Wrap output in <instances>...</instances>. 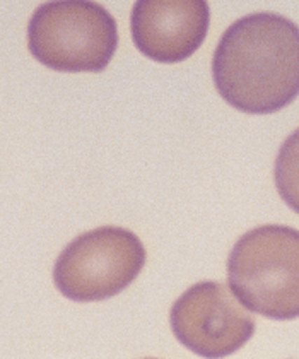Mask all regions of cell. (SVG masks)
Masks as SVG:
<instances>
[{"label":"cell","instance_id":"1","mask_svg":"<svg viewBox=\"0 0 299 359\" xmlns=\"http://www.w3.org/2000/svg\"><path fill=\"white\" fill-rule=\"evenodd\" d=\"M217 93L235 110L269 115L299 96V28L281 14L232 22L212 57Z\"/></svg>","mask_w":299,"mask_h":359},{"label":"cell","instance_id":"2","mask_svg":"<svg viewBox=\"0 0 299 359\" xmlns=\"http://www.w3.org/2000/svg\"><path fill=\"white\" fill-rule=\"evenodd\" d=\"M231 291L248 310L272 320L299 317V231L267 224L236 241L228 260Z\"/></svg>","mask_w":299,"mask_h":359},{"label":"cell","instance_id":"3","mask_svg":"<svg viewBox=\"0 0 299 359\" xmlns=\"http://www.w3.org/2000/svg\"><path fill=\"white\" fill-rule=\"evenodd\" d=\"M116 46L115 18L95 0H48L29 19L31 55L57 72H103Z\"/></svg>","mask_w":299,"mask_h":359},{"label":"cell","instance_id":"4","mask_svg":"<svg viewBox=\"0 0 299 359\" xmlns=\"http://www.w3.org/2000/svg\"><path fill=\"white\" fill-rule=\"evenodd\" d=\"M146 265V248L132 231L103 226L77 236L58 255L53 283L67 299L104 302L125 291Z\"/></svg>","mask_w":299,"mask_h":359},{"label":"cell","instance_id":"5","mask_svg":"<svg viewBox=\"0 0 299 359\" xmlns=\"http://www.w3.org/2000/svg\"><path fill=\"white\" fill-rule=\"evenodd\" d=\"M223 283L193 284L171 306V330L178 342L204 358H226L246 344L255 322Z\"/></svg>","mask_w":299,"mask_h":359},{"label":"cell","instance_id":"6","mask_svg":"<svg viewBox=\"0 0 299 359\" xmlns=\"http://www.w3.org/2000/svg\"><path fill=\"white\" fill-rule=\"evenodd\" d=\"M211 26L207 0H135L130 31L139 52L159 64L192 57Z\"/></svg>","mask_w":299,"mask_h":359},{"label":"cell","instance_id":"7","mask_svg":"<svg viewBox=\"0 0 299 359\" xmlns=\"http://www.w3.org/2000/svg\"><path fill=\"white\" fill-rule=\"evenodd\" d=\"M274 178L282 201L299 214V128L284 140L279 149Z\"/></svg>","mask_w":299,"mask_h":359}]
</instances>
